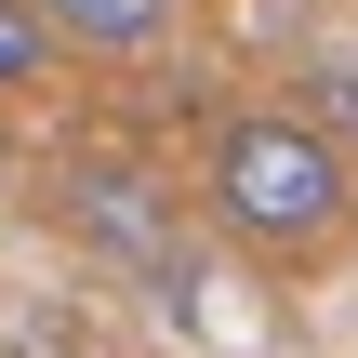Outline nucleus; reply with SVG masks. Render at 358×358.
I'll return each instance as SVG.
<instances>
[{"instance_id": "obj_3", "label": "nucleus", "mask_w": 358, "mask_h": 358, "mask_svg": "<svg viewBox=\"0 0 358 358\" xmlns=\"http://www.w3.org/2000/svg\"><path fill=\"white\" fill-rule=\"evenodd\" d=\"M80 226H93L106 252H173V226H159L146 173H80Z\"/></svg>"}, {"instance_id": "obj_4", "label": "nucleus", "mask_w": 358, "mask_h": 358, "mask_svg": "<svg viewBox=\"0 0 358 358\" xmlns=\"http://www.w3.org/2000/svg\"><path fill=\"white\" fill-rule=\"evenodd\" d=\"M40 53H53V13H40V0H0V93L40 80Z\"/></svg>"}, {"instance_id": "obj_5", "label": "nucleus", "mask_w": 358, "mask_h": 358, "mask_svg": "<svg viewBox=\"0 0 358 358\" xmlns=\"http://www.w3.org/2000/svg\"><path fill=\"white\" fill-rule=\"evenodd\" d=\"M319 106H332V120L358 133V66H332V80H319Z\"/></svg>"}, {"instance_id": "obj_1", "label": "nucleus", "mask_w": 358, "mask_h": 358, "mask_svg": "<svg viewBox=\"0 0 358 358\" xmlns=\"http://www.w3.org/2000/svg\"><path fill=\"white\" fill-rule=\"evenodd\" d=\"M358 173L345 146H332V120H226V146H213V213L252 239V252H319L332 226H345Z\"/></svg>"}, {"instance_id": "obj_2", "label": "nucleus", "mask_w": 358, "mask_h": 358, "mask_svg": "<svg viewBox=\"0 0 358 358\" xmlns=\"http://www.w3.org/2000/svg\"><path fill=\"white\" fill-rule=\"evenodd\" d=\"M40 13H53L66 53H146V40H173L186 0H40Z\"/></svg>"}]
</instances>
